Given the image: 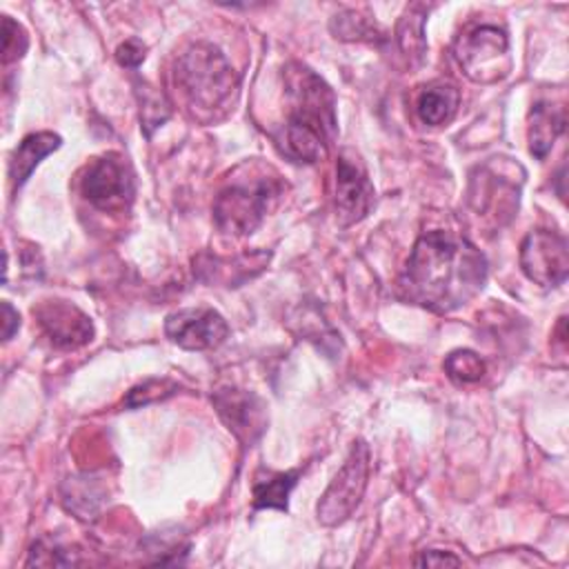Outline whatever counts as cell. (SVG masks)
<instances>
[{
  "label": "cell",
  "instance_id": "1",
  "mask_svg": "<svg viewBox=\"0 0 569 569\" xmlns=\"http://www.w3.org/2000/svg\"><path fill=\"white\" fill-rule=\"evenodd\" d=\"M487 271L485 253L469 238L433 229L413 242L398 278V293L433 313H451L482 291Z\"/></svg>",
  "mask_w": 569,
  "mask_h": 569
},
{
  "label": "cell",
  "instance_id": "2",
  "mask_svg": "<svg viewBox=\"0 0 569 569\" xmlns=\"http://www.w3.org/2000/svg\"><path fill=\"white\" fill-rule=\"evenodd\" d=\"M284 122L276 138L282 156L313 164L322 160L338 136L333 89L307 64L289 62L282 69Z\"/></svg>",
  "mask_w": 569,
  "mask_h": 569
},
{
  "label": "cell",
  "instance_id": "3",
  "mask_svg": "<svg viewBox=\"0 0 569 569\" xmlns=\"http://www.w3.org/2000/svg\"><path fill=\"white\" fill-rule=\"evenodd\" d=\"M173 84L184 111L198 124L224 120L240 93V78L224 53L211 42H191L173 62Z\"/></svg>",
  "mask_w": 569,
  "mask_h": 569
},
{
  "label": "cell",
  "instance_id": "4",
  "mask_svg": "<svg viewBox=\"0 0 569 569\" xmlns=\"http://www.w3.org/2000/svg\"><path fill=\"white\" fill-rule=\"evenodd\" d=\"M284 189L282 176L271 164L258 158L240 162L229 171L213 198L211 216L216 229L233 238L253 233L280 202Z\"/></svg>",
  "mask_w": 569,
  "mask_h": 569
},
{
  "label": "cell",
  "instance_id": "5",
  "mask_svg": "<svg viewBox=\"0 0 569 569\" xmlns=\"http://www.w3.org/2000/svg\"><path fill=\"white\" fill-rule=\"evenodd\" d=\"M453 58L471 82H500L511 71L507 31L491 22L467 24L453 42Z\"/></svg>",
  "mask_w": 569,
  "mask_h": 569
},
{
  "label": "cell",
  "instance_id": "6",
  "mask_svg": "<svg viewBox=\"0 0 569 569\" xmlns=\"http://www.w3.org/2000/svg\"><path fill=\"white\" fill-rule=\"evenodd\" d=\"M80 193L98 211L124 213L136 196L133 171L120 153H102L80 173Z\"/></svg>",
  "mask_w": 569,
  "mask_h": 569
},
{
  "label": "cell",
  "instance_id": "7",
  "mask_svg": "<svg viewBox=\"0 0 569 569\" xmlns=\"http://www.w3.org/2000/svg\"><path fill=\"white\" fill-rule=\"evenodd\" d=\"M369 478V445L358 438L349 453L318 500L316 516L325 527L342 525L360 505Z\"/></svg>",
  "mask_w": 569,
  "mask_h": 569
},
{
  "label": "cell",
  "instance_id": "8",
  "mask_svg": "<svg viewBox=\"0 0 569 569\" xmlns=\"http://www.w3.org/2000/svg\"><path fill=\"white\" fill-rule=\"evenodd\" d=\"M376 202V189L369 180L362 158L353 149H345L336 160L333 207L340 227H349L369 216Z\"/></svg>",
  "mask_w": 569,
  "mask_h": 569
},
{
  "label": "cell",
  "instance_id": "9",
  "mask_svg": "<svg viewBox=\"0 0 569 569\" xmlns=\"http://www.w3.org/2000/svg\"><path fill=\"white\" fill-rule=\"evenodd\" d=\"M520 269L545 289L562 284L569 273L567 238L553 229L529 231L520 242Z\"/></svg>",
  "mask_w": 569,
  "mask_h": 569
},
{
  "label": "cell",
  "instance_id": "10",
  "mask_svg": "<svg viewBox=\"0 0 569 569\" xmlns=\"http://www.w3.org/2000/svg\"><path fill=\"white\" fill-rule=\"evenodd\" d=\"M167 338L187 351H207L220 347L229 336L227 320L209 307L171 311L164 318Z\"/></svg>",
  "mask_w": 569,
  "mask_h": 569
},
{
  "label": "cell",
  "instance_id": "11",
  "mask_svg": "<svg viewBox=\"0 0 569 569\" xmlns=\"http://www.w3.org/2000/svg\"><path fill=\"white\" fill-rule=\"evenodd\" d=\"M211 402L220 420L240 442L251 447L262 436L267 427V407L256 393L227 385L211 393Z\"/></svg>",
  "mask_w": 569,
  "mask_h": 569
},
{
  "label": "cell",
  "instance_id": "12",
  "mask_svg": "<svg viewBox=\"0 0 569 569\" xmlns=\"http://www.w3.org/2000/svg\"><path fill=\"white\" fill-rule=\"evenodd\" d=\"M33 316L47 340L58 349H78L93 338L91 318L71 302L42 300L33 307Z\"/></svg>",
  "mask_w": 569,
  "mask_h": 569
},
{
  "label": "cell",
  "instance_id": "13",
  "mask_svg": "<svg viewBox=\"0 0 569 569\" xmlns=\"http://www.w3.org/2000/svg\"><path fill=\"white\" fill-rule=\"evenodd\" d=\"M269 262V253L253 251L236 256L233 260H222L218 256H200L193 264L198 278L207 282H218L222 287H238L247 278L260 273Z\"/></svg>",
  "mask_w": 569,
  "mask_h": 569
},
{
  "label": "cell",
  "instance_id": "14",
  "mask_svg": "<svg viewBox=\"0 0 569 569\" xmlns=\"http://www.w3.org/2000/svg\"><path fill=\"white\" fill-rule=\"evenodd\" d=\"M567 124V111L562 104L551 100H536L529 111L527 122V142L531 156L545 160L553 149L558 136H562Z\"/></svg>",
  "mask_w": 569,
  "mask_h": 569
},
{
  "label": "cell",
  "instance_id": "15",
  "mask_svg": "<svg viewBox=\"0 0 569 569\" xmlns=\"http://www.w3.org/2000/svg\"><path fill=\"white\" fill-rule=\"evenodd\" d=\"M60 144H62V138L53 131H36L24 136L9 158V180L13 189H20L31 178L36 167L49 153H53Z\"/></svg>",
  "mask_w": 569,
  "mask_h": 569
},
{
  "label": "cell",
  "instance_id": "16",
  "mask_svg": "<svg viewBox=\"0 0 569 569\" xmlns=\"http://www.w3.org/2000/svg\"><path fill=\"white\" fill-rule=\"evenodd\" d=\"M460 107V89L449 80H436L422 87L416 100V113L422 124L442 127L453 120Z\"/></svg>",
  "mask_w": 569,
  "mask_h": 569
},
{
  "label": "cell",
  "instance_id": "17",
  "mask_svg": "<svg viewBox=\"0 0 569 569\" xmlns=\"http://www.w3.org/2000/svg\"><path fill=\"white\" fill-rule=\"evenodd\" d=\"M431 7L422 2H413L400 16L393 40L398 44L400 56L409 62V67H418L427 53V38H425V20Z\"/></svg>",
  "mask_w": 569,
  "mask_h": 569
},
{
  "label": "cell",
  "instance_id": "18",
  "mask_svg": "<svg viewBox=\"0 0 569 569\" xmlns=\"http://www.w3.org/2000/svg\"><path fill=\"white\" fill-rule=\"evenodd\" d=\"M300 469L289 471H271L260 467L253 476L251 496H253V509H289V493L298 485Z\"/></svg>",
  "mask_w": 569,
  "mask_h": 569
},
{
  "label": "cell",
  "instance_id": "19",
  "mask_svg": "<svg viewBox=\"0 0 569 569\" xmlns=\"http://www.w3.org/2000/svg\"><path fill=\"white\" fill-rule=\"evenodd\" d=\"M331 33L338 40H349V42H380L385 40V31L382 27L367 13L358 11V9H342L338 11L331 22H329Z\"/></svg>",
  "mask_w": 569,
  "mask_h": 569
},
{
  "label": "cell",
  "instance_id": "20",
  "mask_svg": "<svg viewBox=\"0 0 569 569\" xmlns=\"http://www.w3.org/2000/svg\"><path fill=\"white\" fill-rule=\"evenodd\" d=\"M136 98H138V109H140V127L144 131L147 138H151V133L162 127V122H167V118L171 116V102L164 98V93L156 87H151L147 80H136Z\"/></svg>",
  "mask_w": 569,
  "mask_h": 569
},
{
  "label": "cell",
  "instance_id": "21",
  "mask_svg": "<svg viewBox=\"0 0 569 569\" xmlns=\"http://www.w3.org/2000/svg\"><path fill=\"white\" fill-rule=\"evenodd\" d=\"M102 502V493L98 491L96 482L89 478H73L69 480V493H64V505L78 518H96L98 507Z\"/></svg>",
  "mask_w": 569,
  "mask_h": 569
},
{
  "label": "cell",
  "instance_id": "22",
  "mask_svg": "<svg viewBox=\"0 0 569 569\" xmlns=\"http://www.w3.org/2000/svg\"><path fill=\"white\" fill-rule=\"evenodd\" d=\"M445 373L458 385H469L482 378L485 362L471 349H456L445 358Z\"/></svg>",
  "mask_w": 569,
  "mask_h": 569
},
{
  "label": "cell",
  "instance_id": "23",
  "mask_svg": "<svg viewBox=\"0 0 569 569\" xmlns=\"http://www.w3.org/2000/svg\"><path fill=\"white\" fill-rule=\"evenodd\" d=\"M78 562H80L78 551L49 538L33 542L27 558V565H38V567H64V565H78Z\"/></svg>",
  "mask_w": 569,
  "mask_h": 569
},
{
  "label": "cell",
  "instance_id": "24",
  "mask_svg": "<svg viewBox=\"0 0 569 569\" xmlns=\"http://www.w3.org/2000/svg\"><path fill=\"white\" fill-rule=\"evenodd\" d=\"M29 47V36L11 16H2V64L18 62Z\"/></svg>",
  "mask_w": 569,
  "mask_h": 569
},
{
  "label": "cell",
  "instance_id": "25",
  "mask_svg": "<svg viewBox=\"0 0 569 569\" xmlns=\"http://www.w3.org/2000/svg\"><path fill=\"white\" fill-rule=\"evenodd\" d=\"M178 391V385L173 380H167V378H151V380H144L142 385L133 387L127 398H124V405L127 407H142V405H149V402H156V400H162L171 393Z\"/></svg>",
  "mask_w": 569,
  "mask_h": 569
},
{
  "label": "cell",
  "instance_id": "26",
  "mask_svg": "<svg viewBox=\"0 0 569 569\" xmlns=\"http://www.w3.org/2000/svg\"><path fill=\"white\" fill-rule=\"evenodd\" d=\"M144 58H147V47H144L140 40H136V38L124 40V42L118 44V49H116V60H118V64H120V67H127V69H136Z\"/></svg>",
  "mask_w": 569,
  "mask_h": 569
},
{
  "label": "cell",
  "instance_id": "27",
  "mask_svg": "<svg viewBox=\"0 0 569 569\" xmlns=\"http://www.w3.org/2000/svg\"><path fill=\"white\" fill-rule=\"evenodd\" d=\"M418 567H445V565H462V560L458 556H453L451 551H442V549H425L418 558H416Z\"/></svg>",
  "mask_w": 569,
  "mask_h": 569
},
{
  "label": "cell",
  "instance_id": "28",
  "mask_svg": "<svg viewBox=\"0 0 569 569\" xmlns=\"http://www.w3.org/2000/svg\"><path fill=\"white\" fill-rule=\"evenodd\" d=\"M20 329V313L11 307V302H2V338L9 342L13 333Z\"/></svg>",
  "mask_w": 569,
  "mask_h": 569
}]
</instances>
